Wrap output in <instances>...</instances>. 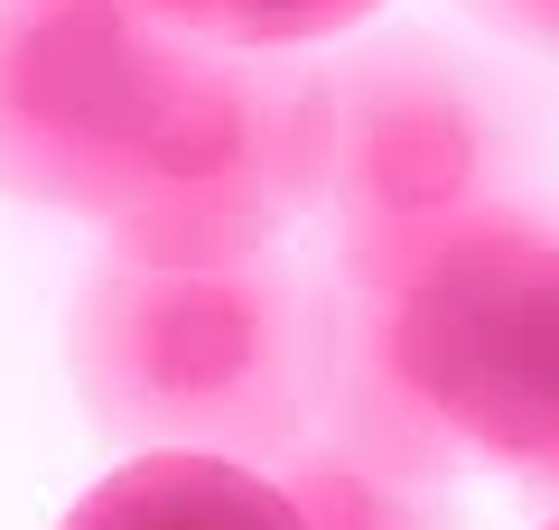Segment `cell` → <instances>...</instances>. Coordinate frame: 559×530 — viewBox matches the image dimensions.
Returning a JSON list of instances; mask_svg holds the SVG:
<instances>
[{"label": "cell", "instance_id": "1", "mask_svg": "<svg viewBox=\"0 0 559 530\" xmlns=\"http://www.w3.org/2000/svg\"><path fill=\"white\" fill-rule=\"evenodd\" d=\"M336 270L289 252L252 261H131L103 252L66 308L75 400L131 456L289 466L326 419Z\"/></svg>", "mask_w": 559, "mask_h": 530}, {"label": "cell", "instance_id": "2", "mask_svg": "<svg viewBox=\"0 0 559 530\" xmlns=\"http://www.w3.org/2000/svg\"><path fill=\"white\" fill-rule=\"evenodd\" d=\"M326 94H336L326 233L336 279L355 289L392 298L457 242L559 215L550 112L448 28H373L336 47Z\"/></svg>", "mask_w": 559, "mask_h": 530}, {"label": "cell", "instance_id": "3", "mask_svg": "<svg viewBox=\"0 0 559 530\" xmlns=\"http://www.w3.org/2000/svg\"><path fill=\"white\" fill-rule=\"evenodd\" d=\"M205 65L150 0H0V196L112 233Z\"/></svg>", "mask_w": 559, "mask_h": 530}, {"label": "cell", "instance_id": "4", "mask_svg": "<svg viewBox=\"0 0 559 530\" xmlns=\"http://www.w3.org/2000/svg\"><path fill=\"white\" fill-rule=\"evenodd\" d=\"M373 308L392 373L448 447L559 503V215L457 242Z\"/></svg>", "mask_w": 559, "mask_h": 530}, {"label": "cell", "instance_id": "5", "mask_svg": "<svg viewBox=\"0 0 559 530\" xmlns=\"http://www.w3.org/2000/svg\"><path fill=\"white\" fill-rule=\"evenodd\" d=\"M57 530H308L280 474L234 456H131Z\"/></svg>", "mask_w": 559, "mask_h": 530}, {"label": "cell", "instance_id": "6", "mask_svg": "<svg viewBox=\"0 0 559 530\" xmlns=\"http://www.w3.org/2000/svg\"><path fill=\"white\" fill-rule=\"evenodd\" d=\"M280 493L299 503L308 530H466L457 521V484H429V474L373 466V456L336 447V437H308L289 466H271Z\"/></svg>", "mask_w": 559, "mask_h": 530}, {"label": "cell", "instance_id": "7", "mask_svg": "<svg viewBox=\"0 0 559 530\" xmlns=\"http://www.w3.org/2000/svg\"><path fill=\"white\" fill-rule=\"evenodd\" d=\"M168 28L205 47H242V57H308L326 38H355L382 0H150Z\"/></svg>", "mask_w": 559, "mask_h": 530}, {"label": "cell", "instance_id": "8", "mask_svg": "<svg viewBox=\"0 0 559 530\" xmlns=\"http://www.w3.org/2000/svg\"><path fill=\"white\" fill-rule=\"evenodd\" d=\"M476 28H495L503 47H532V57H559V0H457Z\"/></svg>", "mask_w": 559, "mask_h": 530}, {"label": "cell", "instance_id": "9", "mask_svg": "<svg viewBox=\"0 0 559 530\" xmlns=\"http://www.w3.org/2000/svg\"><path fill=\"white\" fill-rule=\"evenodd\" d=\"M550 530H559V521H550Z\"/></svg>", "mask_w": 559, "mask_h": 530}]
</instances>
